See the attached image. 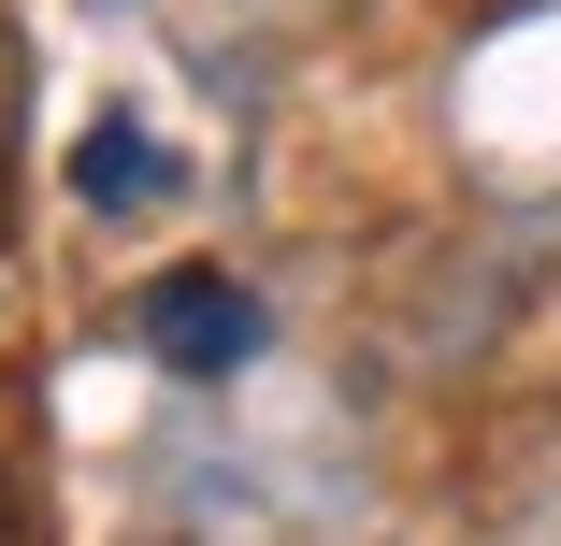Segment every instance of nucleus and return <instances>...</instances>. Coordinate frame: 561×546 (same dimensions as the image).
Listing matches in <instances>:
<instances>
[{
    "label": "nucleus",
    "mask_w": 561,
    "mask_h": 546,
    "mask_svg": "<svg viewBox=\"0 0 561 546\" xmlns=\"http://www.w3.org/2000/svg\"><path fill=\"white\" fill-rule=\"evenodd\" d=\"M145 346H159L173 374H245V360H260V302H245L231 274H159V288H145Z\"/></svg>",
    "instance_id": "obj_1"
},
{
    "label": "nucleus",
    "mask_w": 561,
    "mask_h": 546,
    "mask_svg": "<svg viewBox=\"0 0 561 546\" xmlns=\"http://www.w3.org/2000/svg\"><path fill=\"white\" fill-rule=\"evenodd\" d=\"M173 187H187L173 130H145L130 101H116V116H87V144H72V201H87V216H159Z\"/></svg>",
    "instance_id": "obj_2"
},
{
    "label": "nucleus",
    "mask_w": 561,
    "mask_h": 546,
    "mask_svg": "<svg viewBox=\"0 0 561 546\" xmlns=\"http://www.w3.org/2000/svg\"><path fill=\"white\" fill-rule=\"evenodd\" d=\"M0 216H15V173H0Z\"/></svg>",
    "instance_id": "obj_3"
}]
</instances>
